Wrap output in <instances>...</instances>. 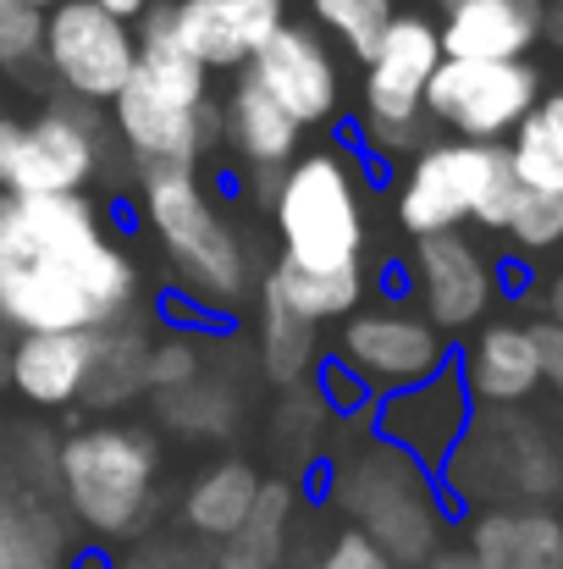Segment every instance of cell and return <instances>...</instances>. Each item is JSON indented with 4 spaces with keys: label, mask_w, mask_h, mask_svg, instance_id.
Masks as SVG:
<instances>
[{
    "label": "cell",
    "mask_w": 563,
    "mask_h": 569,
    "mask_svg": "<svg viewBox=\"0 0 563 569\" xmlns=\"http://www.w3.org/2000/svg\"><path fill=\"white\" fill-rule=\"evenodd\" d=\"M139 310V260L89 193H0V332H105Z\"/></svg>",
    "instance_id": "cell-1"
},
{
    "label": "cell",
    "mask_w": 563,
    "mask_h": 569,
    "mask_svg": "<svg viewBox=\"0 0 563 569\" xmlns=\"http://www.w3.org/2000/svg\"><path fill=\"white\" fill-rule=\"evenodd\" d=\"M133 28H139V61L128 89L105 106L111 139L133 156L139 172L161 167L199 172V161L221 144V100L210 94V72L172 39L167 0H155Z\"/></svg>",
    "instance_id": "cell-2"
},
{
    "label": "cell",
    "mask_w": 563,
    "mask_h": 569,
    "mask_svg": "<svg viewBox=\"0 0 563 569\" xmlns=\"http://www.w3.org/2000/svg\"><path fill=\"white\" fill-rule=\"evenodd\" d=\"M139 216L172 271V288L193 310H204V321H227L254 293L260 277L249 260V238L210 199L199 172L183 167L139 172Z\"/></svg>",
    "instance_id": "cell-3"
},
{
    "label": "cell",
    "mask_w": 563,
    "mask_h": 569,
    "mask_svg": "<svg viewBox=\"0 0 563 569\" xmlns=\"http://www.w3.org/2000/svg\"><path fill=\"white\" fill-rule=\"evenodd\" d=\"M161 437L139 420H94L56 448L61 515L94 542H133L161 509Z\"/></svg>",
    "instance_id": "cell-4"
},
{
    "label": "cell",
    "mask_w": 563,
    "mask_h": 569,
    "mask_svg": "<svg viewBox=\"0 0 563 569\" xmlns=\"http://www.w3.org/2000/svg\"><path fill=\"white\" fill-rule=\"evenodd\" d=\"M271 227H277V260L299 271H360L371 243V216L360 167L343 150H299V161L282 167L271 189Z\"/></svg>",
    "instance_id": "cell-5"
},
{
    "label": "cell",
    "mask_w": 563,
    "mask_h": 569,
    "mask_svg": "<svg viewBox=\"0 0 563 569\" xmlns=\"http://www.w3.org/2000/svg\"><path fill=\"white\" fill-rule=\"evenodd\" d=\"M332 498L360 537H371L392 565H431L442 548V492L436 470L392 442H360L332 465Z\"/></svg>",
    "instance_id": "cell-6"
},
{
    "label": "cell",
    "mask_w": 563,
    "mask_h": 569,
    "mask_svg": "<svg viewBox=\"0 0 563 569\" xmlns=\"http://www.w3.org/2000/svg\"><path fill=\"white\" fill-rule=\"evenodd\" d=\"M525 183L509 167L503 144H470V139H431L409 156V172L398 183L392 216L409 238L459 232L464 221L503 232L509 210L520 204Z\"/></svg>",
    "instance_id": "cell-7"
},
{
    "label": "cell",
    "mask_w": 563,
    "mask_h": 569,
    "mask_svg": "<svg viewBox=\"0 0 563 569\" xmlns=\"http://www.w3.org/2000/svg\"><path fill=\"white\" fill-rule=\"evenodd\" d=\"M436 61H442L436 17L398 6L381 44L360 61L365 67V78H360V144L371 161H409L414 150L431 144L425 83H431Z\"/></svg>",
    "instance_id": "cell-8"
},
{
    "label": "cell",
    "mask_w": 563,
    "mask_h": 569,
    "mask_svg": "<svg viewBox=\"0 0 563 569\" xmlns=\"http://www.w3.org/2000/svg\"><path fill=\"white\" fill-rule=\"evenodd\" d=\"M139 61V28L89 6V0H56L44 11V39H39V67L61 89V100L105 111Z\"/></svg>",
    "instance_id": "cell-9"
},
{
    "label": "cell",
    "mask_w": 563,
    "mask_h": 569,
    "mask_svg": "<svg viewBox=\"0 0 563 569\" xmlns=\"http://www.w3.org/2000/svg\"><path fill=\"white\" fill-rule=\"evenodd\" d=\"M536 100H542V72L531 61L442 56L425 83V122L470 144H503Z\"/></svg>",
    "instance_id": "cell-10"
},
{
    "label": "cell",
    "mask_w": 563,
    "mask_h": 569,
    "mask_svg": "<svg viewBox=\"0 0 563 569\" xmlns=\"http://www.w3.org/2000/svg\"><path fill=\"white\" fill-rule=\"evenodd\" d=\"M111 167V122L78 100H44L6 172V193H89Z\"/></svg>",
    "instance_id": "cell-11"
},
{
    "label": "cell",
    "mask_w": 563,
    "mask_h": 569,
    "mask_svg": "<svg viewBox=\"0 0 563 569\" xmlns=\"http://www.w3.org/2000/svg\"><path fill=\"white\" fill-rule=\"evenodd\" d=\"M338 366L371 398H386L436 377L453 360H448V338L414 305H360L338 332Z\"/></svg>",
    "instance_id": "cell-12"
},
{
    "label": "cell",
    "mask_w": 563,
    "mask_h": 569,
    "mask_svg": "<svg viewBox=\"0 0 563 569\" xmlns=\"http://www.w3.org/2000/svg\"><path fill=\"white\" fill-rule=\"evenodd\" d=\"M409 288H414V310L442 338H459V332H475L492 316L497 271L481 254V243L459 227V232L414 238V249H409Z\"/></svg>",
    "instance_id": "cell-13"
},
{
    "label": "cell",
    "mask_w": 563,
    "mask_h": 569,
    "mask_svg": "<svg viewBox=\"0 0 563 569\" xmlns=\"http://www.w3.org/2000/svg\"><path fill=\"white\" fill-rule=\"evenodd\" d=\"M243 72H249L304 133L332 128V122L343 117V61H338V50L326 44V33L310 28V22H282V28L265 39V50H260Z\"/></svg>",
    "instance_id": "cell-14"
},
{
    "label": "cell",
    "mask_w": 563,
    "mask_h": 569,
    "mask_svg": "<svg viewBox=\"0 0 563 569\" xmlns=\"http://www.w3.org/2000/svg\"><path fill=\"white\" fill-rule=\"evenodd\" d=\"M492 415L497 426L470 420L464 442L453 448V459H475V476H453V487L470 498H531V503L553 498L563 481L553 442L536 426L514 420V409H492Z\"/></svg>",
    "instance_id": "cell-15"
},
{
    "label": "cell",
    "mask_w": 563,
    "mask_h": 569,
    "mask_svg": "<svg viewBox=\"0 0 563 569\" xmlns=\"http://www.w3.org/2000/svg\"><path fill=\"white\" fill-rule=\"evenodd\" d=\"M470 420H475V403H470V392H464V381H459L453 366H442L436 377L414 381L403 392L375 398V409H371L375 437L392 442V448H403L425 470H442L453 459V448L464 442Z\"/></svg>",
    "instance_id": "cell-16"
},
{
    "label": "cell",
    "mask_w": 563,
    "mask_h": 569,
    "mask_svg": "<svg viewBox=\"0 0 563 569\" xmlns=\"http://www.w3.org/2000/svg\"><path fill=\"white\" fill-rule=\"evenodd\" d=\"M288 22V0H167V28L204 72H243Z\"/></svg>",
    "instance_id": "cell-17"
},
{
    "label": "cell",
    "mask_w": 563,
    "mask_h": 569,
    "mask_svg": "<svg viewBox=\"0 0 563 569\" xmlns=\"http://www.w3.org/2000/svg\"><path fill=\"white\" fill-rule=\"evenodd\" d=\"M221 144H227V156L254 178V193L271 199L282 167L299 161V150H304V128H299L249 72H238L232 89L221 94Z\"/></svg>",
    "instance_id": "cell-18"
},
{
    "label": "cell",
    "mask_w": 563,
    "mask_h": 569,
    "mask_svg": "<svg viewBox=\"0 0 563 569\" xmlns=\"http://www.w3.org/2000/svg\"><path fill=\"white\" fill-rule=\"evenodd\" d=\"M459 381L475 409H520L542 387V355L531 321H481L459 355Z\"/></svg>",
    "instance_id": "cell-19"
},
{
    "label": "cell",
    "mask_w": 563,
    "mask_h": 569,
    "mask_svg": "<svg viewBox=\"0 0 563 569\" xmlns=\"http://www.w3.org/2000/svg\"><path fill=\"white\" fill-rule=\"evenodd\" d=\"M94 332H22L6 349V387L33 409H78Z\"/></svg>",
    "instance_id": "cell-20"
},
{
    "label": "cell",
    "mask_w": 563,
    "mask_h": 569,
    "mask_svg": "<svg viewBox=\"0 0 563 569\" xmlns=\"http://www.w3.org/2000/svg\"><path fill=\"white\" fill-rule=\"evenodd\" d=\"M442 56L464 61H525L542 44V0H464L436 22Z\"/></svg>",
    "instance_id": "cell-21"
},
{
    "label": "cell",
    "mask_w": 563,
    "mask_h": 569,
    "mask_svg": "<svg viewBox=\"0 0 563 569\" xmlns=\"http://www.w3.org/2000/svg\"><path fill=\"white\" fill-rule=\"evenodd\" d=\"M0 569H78L72 520L61 503L0 476Z\"/></svg>",
    "instance_id": "cell-22"
},
{
    "label": "cell",
    "mask_w": 563,
    "mask_h": 569,
    "mask_svg": "<svg viewBox=\"0 0 563 569\" xmlns=\"http://www.w3.org/2000/svg\"><path fill=\"white\" fill-rule=\"evenodd\" d=\"M464 553L481 569H563V520L547 509H486L470 520Z\"/></svg>",
    "instance_id": "cell-23"
},
{
    "label": "cell",
    "mask_w": 563,
    "mask_h": 569,
    "mask_svg": "<svg viewBox=\"0 0 563 569\" xmlns=\"http://www.w3.org/2000/svg\"><path fill=\"white\" fill-rule=\"evenodd\" d=\"M254 492H260V470L249 459H215V465H204L183 492V531L193 542H204V548H221L243 526Z\"/></svg>",
    "instance_id": "cell-24"
},
{
    "label": "cell",
    "mask_w": 563,
    "mask_h": 569,
    "mask_svg": "<svg viewBox=\"0 0 563 569\" xmlns=\"http://www.w3.org/2000/svg\"><path fill=\"white\" fill-rule=\"evenodd\" d=\"M150 332L139 321H117L105 332H94L89 349V381H83V409H128L133 398L150 392Z\"/></svg>",
    "instance_id": "cell-25"
},
{
    "label": "cell",
    "mask_w": 563,
    "mask_h": 569,
    "mask_svg": "<svg viewBox=\"0 0 563 569\" xmlns=\"http://www.w3.org/2000/svg\"><path fill=\"white\" fill-rule=\"evenodd\" d=\"M254 288L271 293L282 310L304 316L310 327L349 321V316L365 305V293H371L365 271H299V266H288V260H277L271 271H260Z\"/></svg>",
    "instance_id": "cell-26"
},
{
    "label": "cell",
    "mask_w": 563,
    "mask_h": 569,
    "mask_svg": "<svg viewBox=\"0 0 563 569\" xmlns=\"http://www.w3.org/2000/svg\"><path fill=\"white\" fill-rule=\"evenodd\" d=\"M293 515H299V492L293 481H260L243 526L215 548V565L227 569H282L288 542H293Z\"/></svg>",
    "instance_id": "cell-27"
},
{
    "label": "cell",
    "mask_w": 563,
    "mask_h": 569,
    "mask_svg": "<svg viewBox=\"0 0 563 569\" xmlns=\"http://www.w3.org/2000/svg\"><path fill=\"white\" fill-rule=\"evenodd\" d=\"M260 293V288H254ZM254 366L271 387H304L321 371V327H310L304 316L282 310L271 293H260V321H254Z\"/></svg>",
    "instance_id": "cell-28"
},
{
    "label": "cell",
    "mask_w": 563,
    "mask_h": 569,
    "mask_svg": "<svg viewBox=\"0 0 563 569\" xmlns=\"http://www.w3.org/2000/svg\"><path fill=\"white\" fill-rule=\"evenodd\" d=\"M150 403H155V420L167 431L193 437V442H227L243 420V398L221 371H204L172 392H150Z\"/></svg>",
    "instance_id": "cell-29"
},
{
    "label": "cell",
    "mask_w": 563,
    "mask_h": 569,
    "mask_svg": "<svg viewBox=\"0 0 563 569\" xmlns=\"http://www.w3.org/2000/svg\"><path fill=\"white\" fill-rule=\"evenodd\" d=\"M503 150L525 189L563 193V94H542L525 111V122L503 139Z\"/></svg>",
    "instance_id": "cell-30"
},
{
    "label": "cell",
    "mask_w": 563,
    "mask_h": 569,
    "mask_svg": "<svg viewBox=\"0 0 563 569\" xmlns=\"http://www.w3.org/2000/svg\"><path fill=\"white\" fill-rule=\"evenodd\" d=\"M310 11L332 50H349L354 61H365L381 44V33L392 28L398 0H310Z\"/></svg>",
    "instance_id": "cell-31"
},
{
    "label": "cell",
    "mask_w": 563,
    "mask_h": 569,
    "mask_svg": "<svg viewBox=\"0 0 563 569\" xmlns=\"http://www.w3.org/2000/svg\"><path fill=\"white\" fill-rule=\"evenodd\" d=\"M210 371V338L193 332V327H172L161 338H150V392H172V387H188L193 377Z\"/></svg>",
    "instance_id": "cell-32"
},
{
    "label": "cell",
    "mask_w": 563,
    "mask_h": 569,
    "mask_svg": "<svg viewBox=\"0 0 563 569\" xmlns=\"http://www.w3.org/2000/svg\"><path fill=\"white\" fill-rule=\"evenodd\" d=\"M215 548L193 542L188 531H144L133 542H122L117 559H105V569H210Z\"/></svg>",
    "instance_id": "cell-33"
},
{
    "label": "cell",
    "mask_w": 563,
    "mask_h": 569,
    "mask_svg": "<svg viewBox=\"0 0 563 569\" xmlns=\"http://www.w3.org/2000/svg\"><path fill=\"white\" fill-rule=\"evenodd\" d=\"M503 238H509L520 254L559 249V243H563V193L525 189V193H520V204L509 210V221H503Z\"/></svg>",
    "instance_id": "cell-34"
},
{
    "label": "cell",
    "mask_w": 563,
    "mask_h": 569,
    "mask_svg": "<svg viewBox=\"0 0 563 569\" xmlns=\"http://www.w3.org/2000/svg\"><path fill=\"white\" fill-rule=\"evenodd\" d=\"M39 39H44V11L22 0H0V72L6 78H22L28 67H39Z\"/></svg>",
    "instance_id": "cell-35"
},
{
    "label": "cell",
    "mask_w": 563,
    "mask_h": 569,
    "mask_svg": "<svg viewBox=\"0 0 563 569\" xmlns=\"http://www.w3.org/2000/svg\"><path fill=\"white\" fill-rule=\"evenodd\" d=\"M326 420H332V409H326V398H321V387H315V381H304V387H288V392H282L277 431H288V448H293V453H304V442H321Z\"/></svg>",
    "instance_id": "cell-36"
},
{
    "label": "cell",
    "mask_w": 563,
    "mask_h": 569,
    "mask_svg": "<svg viewBox=\"0 0 563 569\" xmlns=\"http://www.w3.org/2000/svg\"><path fill=\"white\" fill-rule=\"evenodd\" d=\"M310 569H398V565L375 548L371 537H360L354 526H343V531H338V537L315 553V565H310Z\"/></svg>",
    "instance_id": "cell-37"
},
{
    "label": "cell",
    "mask_w": 563,
    "mask_h": 569,
    "mask_svg": "<svg viewBox=\"0 0 563 569\" xmlns=\"http://www.w3.org/2000/svg\"><path fill=\"white\" fill-rule=\"evenodd\" d=\"M531 332H536V355H542V381L563 398V327H553V321H531Z\"/></svg>",
    "instance_id": "cell-38"
},
{
    "label": "cell",
    "mask_w": 563,
    "mask_h": 569,
    "mask_svg": "<svg viewBox=\"0 0 563 569\" xmlns=\"http://www.w3.org/2000/svg\"><path fill=\"white\" fill-rule=\"evenodd\" d=\"M17 133H22V122L0 100V193H6V172H11V156H17Z\"/></svg>",
    "instance_id": "cell-39"
},
{
    "label": "cell",
    "mask_w": 563,
    "mask_h": 569,
    "mask_svg": "<svg viewBox=\"0 0 563 569\" xmlns=\"http://www.w3.org/2000/svg\"><path fill=\"white\" fill-rule=\"evenodd\" d=\"M542 39L563 50V0H542Z\"/></svg>",
    "instance_id": "cell-40"
},
{
    "label": "cell",
    "mask_w": 563,
    "mask_h": 569,
    "mask_svg": "<svg viewBox=\"0 0 563 569\" xmlns=\"http://www.w3.org/2000/svg\"><path fill=\"white\" fill-rule=\"evenodd\" d=\"M89 6H100V11H111V17H122V22H139L155 0H89Z\"/></svg>",
    "instance_id": "cell-41"
},
{
    "label": "cell",
    "mask_w": 563,
    "mask_h": 569,
    "mask_svg": "<svg viewBox=\"0 0 563 569\" xmlns=\"http://www.w3.org/2000/svg\"><path fill=\"white\" fill-rule=\"evenodd\" d=\"M542 305H547V321L553 327H563V271L547 282V293H542Z\"/></svg>",
    "instance_id": "cell-42"
},
{
    "label": "cell",
    "mask_w": 563,
    "mask_h": 569,
    "mask_svg": "<svg viewBox=\"0 0 563 569\" xmlns=\"http://www.w3.org/2000/svg\"><path fill=\"white\" fill-rule=\"evenodd\" d=\"M431 569H481V565H475L464 548H453V553H436V559H431Z\"/></svg>",
    "instance_id": "cell-43"
},
{
    "label": "cell",
    "mask_w": 563,
    "mask_h": 569,
    "mask_svg": "<svg viewBox=\"0 0 563 569\" xmlns=\"http://www.w3.org/2000/svg\"><path fill=\"white\" fill-rule=\"evenodd\" d=\"M78 569H105V559L100 553H78Z\"/></svg>",
    "instance_id": "cell-44"
},
{
    "label": "cell",
    "mask_w": 563,
    "mask_h": 569,
    "mask_svg": "<svg viewBox=\"0 0 563 569\" xmlns=\"http://www.w3.org/2000/svg\"><path fill=\"white\" fill-rule=\"evenodd\" d=\"M431 6H436V11H453V6H464V0H431Z\"/></svg>",
    "instance_id": "cell-45"
},
{
    "label": "cell",
    "mask_w": 563,
    "mask_h": 569,
    "mask_svg": "<svg viewBox=\"0 0 563 569\" xmlns=\"http://www.w3.org/2000/svg\"><path fill=\"white\" fill-rule=\"evenodd\" d=\"M22 6H33V11H50V6H56V0H22Z\"/></svg>",
    "instance_id": "cell-46"
},
{
    "label": "cell",
    "mask_w": 563,
    "mask_h": 569,
    "mask_svg": "<svg viewBox=\"0 0 563 569\" xmlns=\"http://www.w3.org/2000/svg\"><path fill=\"white\" fill-rule=\"evenodd\" d=\"M6 349H11V343H0V387H6Z\"/></svg>",
    "instance_id": "cell-47"
},
{
    "label": "cell",
    "mask_w": 563,
    "mask_h": 569,
    "mask_svg": "<svg viewBox=\"0 0 563 569\" xmlns=\"http://www.w3.org/2000/svg\"><path fill=\"white\" fill-rule=\"evenodd\" d=\"M0 476H6V459H0Z\"/></svg>",
    "instance_id": "cell-48"
},
{
    "label": "cell",
    "mask_w": 563,
    "mask_h": 569,
    "mask_svg": "<svg viewBox=\"0 0 563 569\" xmlns=\"http://www.w3.org/2000/svg\"><path fill=\"white\" fill-rule=\"evenodd\" d=\"M210 569H227V565H210Z\"/></svg>",
    "instance_id": "cell-49"
}]
</instances>
